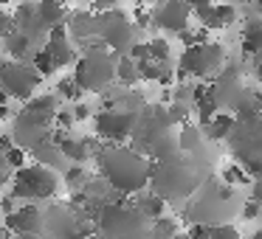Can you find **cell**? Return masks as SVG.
Instances as JSON below:
<instances>
[{
  "instance_id": "obj_1",
  "label": "cell",
  "mask_w": 262,
  "mask_h": 239,
  "mask_svg": "<svg viewBox=\"0 0 262 239\" xmlns=\"http://www.w3.org/2000/svg\"><path fill=\"white\" fill-rule=\"evenodd\" d=\"M96 175L113 188L119 197H136L138 192L149 186V166L152 160L144 158L130 144H99L93 149Z\"/></svg>"
},
{
  "instance_id": "obj_2",
  "label": "cell",
  "mask_w": 262,
  "mask_h": 239,
  "mask_svg": "<svg viewBox=\"0 0 262 239\" xmlns=\"http://www.w3.org/2000/svg\"><path fill=\"white\" fill-rule=\"evenodd\" d=\"M198 186L200 172L183 155H175L169 160H158V163L149 166V192H155L164 203L189 197Z\"/></svg>"
},
{
  "instance_id": "obj_3",
  "label": "cell",
  "mask_w": 262,
  "mask_h": 239,
  "mask_svg": "<svg viewBox=\"0 0 262 239\" xmlns=\"http://www.w3.org/2000/svg\"><path fill=\"white\" fill-rule=\"evenodd\" d=\"M93 236L96 239H147L149 220L136 211L130 200H116L99 211L93 222Z\"/></svg>"
},
{
  "instance_id": "obj_4",
  "label": "cell",
  "mask_w": 262,
  "mask_h": 239,
  "mask_svg": "<svg viewBox=\"0 0 262 239\" xmlns=\"http://www.w3.org/2000/svg\"><path fill=\"white\" fill-rule=\"evenodd\" d=\"M116 59H119L116 54H110L102 42H96L76 57L71 79L82 93H104L116 82Z\"/></svg>"
},
{
  "instance_id": "obj_5",
  "label": "cell",
  "mask_w": 262,
  "mask_h": 239,
  "mask_svg": "<svg viewBox=\"0 0 262 239\" xmlns=\"http://www.w3.org/2000/svg\"><path fill=\"white\" fill-rule=\"evenodd\" d=\"M62 188V177L59 172H51L46 166L37 163H26L23 169H17L12 175V183H9V197L14 203H48L54 200Z\"/></svg>"
},
{
  "instance_id": "obj_6",
  "label": "cell",
  "mask_w": 262,
  "mask_h": 239,
  "mask_svg": "<svg viewBox=\"0 0 262 239\" xmlns=\"http://www.w3.org/2000/svg\"><path fill=\"white\" fill-rule=\"evenodd\" d=\"M96 37L110 54L116 57H127L133 45H136V23L130 14L121 12L119 6L107 9V12L96 14Z\"/></svg>"
},
{
  "instance_id": "obj_7",
  "label": "cell",
  "mask_w": 262,
  "mask_h": 239,
  "mask_svg": "<svg viewBox=\"0 0 262 239\" xmlns=\"http://www.w3.org/2000/svg\"><path fill=\"white\" fill-rule=\"evenodd\" d=\"M42 76L31 68L29 62H17V59L0 57V90L9 96V102L26 104L40 93Z\"/></svg>"
},
{
  "instance_id": "obj_8",
  "label": "cell",
  "mask_w": 262,
  "mask_h": 239,
  "mask_svg": "<svg viewBox=\"0 0 262 239\" xmlns=\"http://www.w3.org/2000/svg\"><path fill=\"white\" fill-rule=\"evenodd\" d=\"M51 138H54V115L29 113L23 107H20V113H14L12 132H9V141L14 147H20L23 152H34L37 147L48 144Z\"/></svg>"
},
{
  "instance_id": "obj_9",
  "label": "cell",
  "mask_w": 262,
  "mask_h": 239,
  "mask_svg": "<svg viewBox=\"0 0 262 239\" xmlns=\"http://www.w3.org/2000/svg\"><path fill=\"white\" fill-rule=\"evenodd\" d=\"M93 132H96L99 141L104 144H127L133 138V130H136L138 113H130V110H119V107H102L93 113Z\"/></svg>"
},
{
  "instance_id": "obj_10",
  "label": "cell",
  "mask_w": 262,
  "mask_h": 239,
  "mask_svg": "<svg viewBox=\"0 0 262 239\" xmlns=\"http://www.w3.org/2000/svg\"><path fill=\"white\" fill-rule=\"evenodd\" d=\"M226 62V51L220 42H203V45H192L181 54L178 59V76H194V79H206L217 68Z\"/></svg>"
},
{
  "instance_id": "obj_11",
  "label": "cell",
  "mask_w": 262,
  "mask_h": 239,
  "mask_svg": "<svg viewBox=\"0 0 262 239\" xmlns=\"http://www.w3.org/2000/svg\"><path fill=\"white\" fill-rule=\"evenodd\" d=\"M189 20H192V6L181 3V0L161 3L149 12V26H155L158 31H166V34H183L189 29Z\"/></svg>"
},
{
  "instance_id": "obj_12",
  "label": "cell",
  "mask_w": 262,
  "mask_h": 239,
  "mask_svg": "<svg viewBox=\"0 0 262 239\" xmlns=\"http://www.w3.org/2000/svg\"><path fill=\"white\" fill-rule=\"evenodd\" d=\"M3 228L12 236H42V205L20 203L12 214L3 217Z\"/></svg>"
},
{
  "instance_id": "obj_13",
  "label": "cell",
  "mask_w": 262,
  "mask_h": 239,
  "mask_svg": "<svg viewBox=\"0 0 262 239\" xmlns=\"http://www.w3.org/2000/svg\"><path fill=\"white\" fill-rule=\"evenodd\" d=\"M42 54L51 59L57 70H59V68H71V65L76 62V57H79V51L74 48V42L68 40V31H65V26H57V29L48 31L46 42H42Z\"/></svg>"
},
{
  "instance_id": "obj_14",
  "label": "cell",
  "mask_w": 262,
  "mask_h": 239,
  "mask_svg": "<svg viewBox=\"0 0 262 239\" xmlns=\"http://www.w3.org/2000/svg\"><path fill=\"white\" fill-rule=\"evenodd\" d=\"M54 144H57V149L62 152L65 163H71V166H88L93 160V149L96 147H93L88 138H82V135L54 130Z\"/></svg>"
},
{
  "instance_id": "obj_15",
  "label": "cell",
  "mask_w": 262,
  "mask_h": 239,
  "mask_svg": "<svg viewBox=\"0 0 262 239\" xmlns=\"http://www.w3.org/2000/svg\"><path fill=\"white\" fill-rule=\"evenodd\" d=\"M12 23H14V31L23 37H29V40H34L37 45H42L48 37V31L42 29L40 17H37V3H17V6L12 9Z\"/></svg>"
},
{
  "instance_id": "obj_16",
  "label": "cell",
  "mask_w": 262,
  "mask_h": 239,
  "mask_svg": "<svg viewBox=\"0 0 262 239\" xmlns=\"http://www.w3.org/2000/svg\"><path fill=\"white\" fill-rule=\"evenodd\" d=\"M192 14L203 23L206 31H220L237 20V9L234 6H211V3H194Z\"/></svg>"
},
{
  "instance_id": "obj_17",
  "label": "cell",
  "mask_w": 262,
  "mask_h": 239,
  "mask_svg": "<svg viewBox=\"0 0 262 239\" xmlns=\"http://www.w3.org/2000/svg\"><path fill=\"white\" fill-rule=\"evenodd\" d=\"M0 45H3V51H6L9 59H17V62H31V59H34V54L42 48V45H37L34 40L17 34V31H12V34L0 42Z\"/></svg>"
},
{
  "instance_id": "obj_18",
  "label": "cell",
  "mask_w": 262,
  "mask_h": 239,
  "mask_svg": "<svg viewBox=\"0 0 262 239\" xmlns=\"http://www.w3.org/2000/svg\"><path fill=\"white\" fill-rule=\"evenodd\" d=\"M130 203L136 205V211H138L141 217H147L149 222H152V220H158V217H164V214H166V203H164V200H161L155 192H149V188H144V192H138L136 197L130 200Z\"/></svg>"
},
{
  "instance_id": "obj_19",
  "label": "cell",
  "mask_w": 262,
  "mask_h": 239,
  "mask_svg": "<svg viewBox=\"0 0 262 239\" xmlns=\"http://www.w3.org/2000/svg\"><path fill=\"white\" fill-rule=\"evenodd\" d=\"M192 104H194V110H198V115H200V124H209L211 118H214L220 110H217V102H214V96H211V87L209 85H194V93H192Z\"/></svg>"
},
{
  "instance_id": "obj_20",
  "label": "cell",
  "mask_w": 262,
  "mask_h": 239,
  "mask_svg": "<svg viewBox=\"0 0 262 239\" xmlns=\"http://www.w3.org/2000/svg\"><path fill=\"white\" fill-rule=\"evenodd\" d=\"M37 17H40L42 29L51 31V29H57V26H65L68 6H62L57 0H42V3H37Z\"/></svg>"
},
{
  "instance_id": "obj_21",
  "label": "cell",
  "mask_w": 262,
  "mask_h": 239,
  "mask_svg": "<svg viewBox=\"0 0 262 239\" xmlns=\"http://www.w3.org/2000/svg\"><path fill=\"white\" fill-rule=\"evenodd\" d=\"M29 155H34V163L37 166H46V169H51V172H59L62 175L65 172V158H62V152L57 149V144H54V138L48 144H42V147H37L34 152H29Z\"/></svg>"
},
{
  "instance_id": "obj_22",
  "label": "cell",
  "mask_w": 262,
  "mask_h": 239,
  "mask_svg": "<svg viewBox=\"0 0 262 239\" xmlns=\"http://www.w3.org/2000/svg\"><path fill=\"white\" fill-rule=\"evenodd\" d=\"M65 104L59 102L54 93H37L34 99H29V102L23 104V110H29V113H40V115H54L57 118V113L62 110Z\"/></svg>"
},
{
  "instance_id": "obj_23",
  "label": "cell",
  "mask_w": 262,
  "mask_h": 239,
  "mask_svg": "<svg viewBox=\"0 0 262 239\" xmlns=\"http://www.w3.org/2000/svg\"><path fill=\"white\" fill-rule=\"evenodd\" d=\"M178 152L181 155H194L200 147H203V135H200V127L194 124H183L178 130Z\"/></svg>"
},
{
  "instance_id": "obj_24",
  "label": "cell",
  "mask_w": 262,
  "mask_h": 239,
  "mask_svg": "<svg viewBox=\"0 0 262 239\" xmlns=\"http://www.w3.org/2000/svg\"><path fill=\"white\" fill-rule=\"evenodd\" d=\"M59 177H62V186L68 188L71 194H79L82 188L88 186V180H91L93 175L88 172V166H71V163H68V166H65V172H62Z\"/></svg>"
},
{
  "instance_id": "obj_25",
  "label": "cell",
  "mask_w": 262,
  "mask_h": 239,
  "mask_svg": "<svg viewBox=\"0 0 262 239\" xmlns=\"http://www.w3.org/2000/svg\"><path fill=\"white\" fill-rule=\"evenodd\" d=\"M234 124H237V121H234L231 113H217L214 118L203 127L206 138H209V141H223V138H228V132L234 130Z\"/></svg>"
},
{
  "instance_id": "obj_26",
  "label": "cell",
  "mask_w": 262,
  "mask_h": 239,
  "mask_svg": "<svg viewBox=\"0 0 262 239\" xmlns=\"http://www.w3.org/2000/svg\"><path fill=\"white\" fill-rule=\"evenodd\" d=\"M243 54L262 57V20H251L243 31Z\"/></svg>"
},
{
  "instance_id": "obj_27",
  "label": "cell",
  "mask_w": 262,
  "mask_h": 239,
  "mask_svg": "<svg viewBox=\"0 0 262 239\" xmlns=\"http://www.w3.org/2000/svg\"><path fill=\"white\" fill-rule=\"evenodd\" d=\"M181 233V228H178V220L175 217H158V220L149 222V236L147 239H172Z\"/></svg>"
},
{
  "instance_id": "obj_28",
  "label": "cell",
  "mask_w": 262,
  "mask_h": 239,
  "mask_svg": "<svg viewBox=\"0 0 262 239\" xmlns=\"http://www.w3.org/2000/svg\"><path fill=\"white\" fill-rule=\"evenodd\" d=\"M138 79H141V76H138V65L133 62L130 57H119V59H116V82H119V85L133 87Z\"/></svg>"
},
{
  "instance_id": "obj_29",
  "label": "cell",
  "mask_w": 262,
  "mask_h": 239,
  "mask_svg": "<svg viewBox=\"0 0 262 239\" xmlns=\"http://www.w3.org/2000/svg\"><path fill=\"white\" fill-rule=\"evenodd\" d=\"M54 96H57L62 104H74V102L82 99V90L76 87V82L71 79V76H62V79L57 82V87H54Z\"/></svg>"
},
{
  "instance_id": "obj_30",
  "label": "cell",
  "mask_w": 262,
  "mask_h": 239,
  "mask_svg": "<svg viewBox=\"0 0 262 239\" xmlns=\"http://www.w3.org/2000/svg\"><path fill=\"white\" fill-rule=\"evenodd\" d=\"M147 54L152 62H169L172 57V45L166 37H152V40H147Z\"/></svg>"
},
{
  "instance_id": "obj_31",
  "label": "cell",
  "mask_w": 262,
  "mask_h": 239,
  "mask_svg": "<svg viewBox=\"0 0 262 239\" xmlns=\"http://www.w3.org/2000/svg\"><path fill=\"white\" fill-rule=\"evenodd\" d=\"M248 180H251V177L245 175V169L239 163L226 166V169H223V183H228V186H248Z\"/></svg>"
},
{
  "instance_id": "obj_32",
  "label": "cell",
  "mask_w": 262,
  "mask_h": 239,
  "mask_svg": "<svg viewBox=\"0 0 262 239\" xmlns=\"http://www.w3.org/2000/svg\"><path fill=\"white\" fill-rule=\"evenodd\" d=\"M209 239H239V231L226 222H214V225H209Z\"/></svg>"
},
{
  "instance_id": "obj_33",
  "label": "cell",
  "mask_w": 262,
  "mask_h": 239,
  "mask_svg": "<svg viewBox=\"0 0 262 239\" xmlns=\"http://www.w3.org/2000/svg\"><path fill=\"white\" fill-rule=\"evenodd\" d=\"M68 110H71V115H74V124H79V121H91L93 118V107L88 102H74V104H68Z\"/></svg>"
},
{
  "instance_id": "obj_34",
  "label": "cell",
  "mask_w": 262,
  "mask_h": 239,
  "mask_svg": "<svg viewBox=\"0 0 262 239\" xmlns=\"http://www.w3.org/2000/svg\"><path fill=\"white\" fill-rule=\"evenodd\" d=\"M12 31H14V23H12V14H9L6 9L0 6V42L6 40V37L12 34Z\"/></svg>"
},
{
  "instance_id": "obj_35",
  "label": "cell",
  "mask_w": 262,
  "mask_h": 239,
  "mask_svg": "<svg viewBox=\"0 0 262 239\" xmlns=\"http://www.w3.org/2000/svg\"><path fill=\"white\" fill-rule=\"evenodd\" d=\"M259 214H262V205H259V203H248V205L243 208V217H245V220H256Z\"/></svg>"
},
{
  "instance_id": "obj_36",
  "label": "cell",
  "mask_w": 262,
  "mask_h": 239,
  "mask_svg": "<svg viewBox=\"0 0 262 239\" xmlns=\"http://www.w3.org/2000/svg\"><path fill=\"white\" fill-rule=\"evenodd\" d=\"M9 183H12V172H0V194L9 188Z\"/></svg>"
},
{
  "instance_id": "obj_37",
  "label": "cell",
  "mask_w": 262,
  "mask_h": 239,
  "mask_svg": "<svg viewBox=\"0 0 262 239\" xmlns=\"http://www.w3.org/2000/svg\"><path fill=\"white\" fill-rule=\"evenodd\" d=\"M254 203H262V177L254 183Z\"/></svg>"
},
{
  "instance_id": "obj_38",
  "label": "cell",
  "mask_w": 262,
  "mask_h": 239,
  "mask_svg": "<svg viewBox=\"0 0 262 239\" xmlns=\"http://www.w3.org/2000/svg\"><path fill=\"white\" fill-rule=\"evenodd\" d=\"M254 76L262 82V57H256V62H254Z\"/></svg>"
},
{
  "instance_id": "obj_39",
  "label": "cell",
  "mask_w": 262,
  "mask_h": 239,
  "mask_svg": "<svg viewBox=\"0 0 262 239\" xmlns=\"http://www.w3.org/2000/svg\"><path fill=\"white\" fill-rule=\"evenodd\" d=\"M9 104H12V102H9V96H6L3 90H0V110H3V107H9Z\"/></svg>"
},
{
  "instance_id": "obj_40",
  "label": "cell",
  "mask_w": 262,
  "mask_h": 239,
  "mask_svg": "<svg viewBox=\"0 0 262 239\" xmlns=\"http://www.w3.org/2000/svg\"><path fill=\"white\" fill-rule=\"evenodd\" d=\"M0 172H9L6 169V158H3V149H0Z\"/></svg>"
},
{
  "instance_id": "obj_41",
  "label": "cell",
  "mask_w": 262,
  "mask_h": 239,
  "mask_svg": "<svg viewBox=\"0 0 262 239\" xmlns=\"http://www.w3.org/2000/svg\"><path fill=\"white\" fill-rule=\"evenodd\" d=\"M0 239H9V233H6V228L0 225Z\"/></svg>"
},
{
  "instance_id": "obj_42",
  "label": "cell",
  "mask_w": 262,
  "mask_h": 239,
  "mask_svg": "<svg viewBox=\"0 0 262 239\" xmlns=\"http://www.w3.org/2000/svg\"><path fill=\"white\" fill-rule=\"evenodd\" d=\"M172 239H186V233H178V236H172Z\"/></svg>"
},
{
  "instance_id": "obj_43",
  "label": "cell",
  "mask_w": 262,
  "mask_h": 239,
  "mask_svg": "<svg viewBox=\"0 0 262 239\" xmlns=\"http://www.w3.org/2000/svg\"><path fill=\"white\" fill-rule=\"evenodd\" d=\"M254 239H262V231H256V233H254Z\"/></svg>"
},
{
  "instance_id": "obj_44",
  "label": "cell",
  "mask_w": 262,
  "mask_h": 239,
  "mask_svg": "<svg viewBox=\"0 0 262 239\" xmlns=\"http://www.w3.org/2000/svg\"><path fill=\"white\" fill-rule=\"evenodd\" d=\"M0 138H3V127H0Z\"/></svg>"
},
{
  "instance_id": "obj_45",
  "label": "cell",
  "mask_w": 262,
  "mask_h": 239,
  "mask_svg": "<svg viewBox=\"0 0 262 239\" xmlns=\"http://www.w3.org/2000/svg\"><path fill=\"white\" fill-rule=\"evenodd\" d=\"M40 239H48V236H40Z\"/></svg>"
}]
</instances>
